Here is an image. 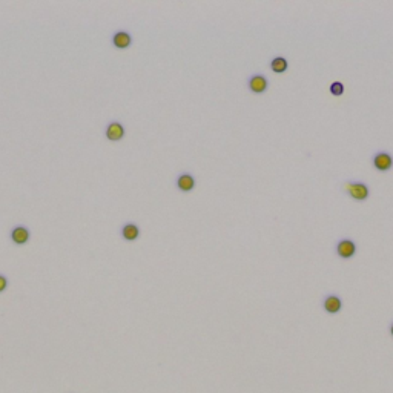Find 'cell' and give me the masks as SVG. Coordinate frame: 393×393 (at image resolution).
Returning a JSON list of instances; mask_svg holds the SVG:
<instances>
[{
  "instance_id": "10",
  "label": "cell",
  "mask_w": 393,
  "mask_h": 393,
  "mask_svg": "<svg viewBox=\"0 0 393 393\" xmlns=\"http://www.w3.org/2000/svg\"><path fill=\"white\" fill-rule=\"evenodd\" d=\"M120 235L124 241H135L138 240V236H140V228L137 226L135 223H124L121 229H120Z\"/></svg>"
},
{
  "instance_id": "13",
  "label": "cell",
  "mask_w": 393,
  "mask_h": 393,
  "mask_svg": "<svg viewBox=\"0 0 393 393\" xmlns=\"http://www.w3.org/2000/svg\"><path fill=\"white\" fill-rule=\"evenodd\" d=\"M8 284H9V279L5 274H0V293L5 292L8 289Z\"/></svg>"
},
{
  "instance_id": "2",
  "label": "cell",
  "mask_w": 393,
  "mask_h": 393,
  "mask_svg": "<svg viewBox=\"0 0 393 393\" xmlns=\"http://www.w3.org/2000/svg\"><path fill=\"white\" fill-rule=\"evenodd\" d=\"M356 243L350 238H341V240L335 244V254L341 260H350L356 255Z\"/></svg>"
},
{
  "instance_id": "4",
  "label": "cell",
  "mask_w": 393,
  "mask_h": 393,
  "mask_svg": "<svg viewBox=\"0 0 393 393\" xmlns=\"http://www.w3.org/2000/svg\"><path fill=\"white\" fill-rule=\"evenodd\" d=\"M247 89L252 92V94H264L266 91L269 89V80L266 76L260 74V73H255L252 74L249 79H247Z\"/></svg>"
},
{
  "instance_id": "12",
  "label": "cell",
  "mask_w": 393,
  "mask_h": 393,
  "mask_svg": "<svg viewBox=\"0 0 393 393\" xmlns=\"http://www.w3.org/2000/svg\"><path fill=\"white\" fill-rule=\"evenodd\" d=\"M346 88H344V83L343 81H332L330 83V86H329V92L333 95V97H341L344 94Z\"/></svg>"
},
{
  "instance_id": "5",
  "label": "cell",
  "mask_w": 393,
  "mask_h": 393,
  "mask_svg": "<svg viewBox=\"0 0 393 393\" xmlns=\"http://www.w3.org/2000/svg\"><path fill=\"white\" fill-rule=\"evenodd\" d=\"M126 135V129L124 124L118 120H112L106 124L105 128V137L109 140V142H120Z\"/></svg>"
},
{
  "instance_id": "7",
  "label": "cell",
  "mask_w": 393,
  "mask_h": 393,
  "mask_svg": "<svg viewBox=\"0 0 393 393\" xmlns=\"http://www.w3.org/2000/svg\"><path fill=\"white\" fill-rule=\"evenodd\" d=\"M322 309L330 314V315H335V314H340L341 309H343V300L338 297V295L335 293H329L326 295L324 298H322Z\"/></svg>"
},
{
  "instance_id": "1",
  "label": "cell",
  "mask_w": 393,
  "mask_h": 393,
  "mask_svg": "<svg viewBox=\"0 0 393 393\" xmlns=\"http://www.w3.org/2000/svg\"><path fill=\"white\" fill-rule=\"evenodd\" d=\"M343 191L355 201H366L370 196V188L364 181L347 180L343 183Z\"/></svg>"
},
{
  "instance_id": "11",
  "label": "cell",
  "mask_w": 393,
  "mask_h": 393,
  "mask_svg": "<svg viewBox=\"0 0 393 393\" xmlns=\"http://www.w3.org/2000/svg\"><path fill=\"white\" fill-rule=\"evenodd\" d=\"M271 69H272V73H275V74H284L289 69L287 59L283 57V55H276V57H274L271 60Z\"/></svg>"
},
{
  "instance_id": "14",
  "label": "cell",
  "mask_w": 393,
  "mask_h": 393,
  "mask_svg": "<svg viewBox=\"0 0 393 393\" xmlns=\"http://www.w3.org/2000/svg\"><path fill=\"white\" fill-rule=\"evenodd\" d=\"M390 333H392V336H393V322L390 324Z\"/></svg>"
},
{
  "instance_id": "8",
  "label": "cell",
  "mask_w": 393,
  "mask_h": 393,
  "mask_svg": "<svg viewBox=\"0 0 393 393\" xmlns=\"http://www.w3.org/2000/svg\"><path fill=\"white\" fill-rule=\"evenodd\" d=\"M111 43H112V46L117 48V49L129 48L132 45V34L128 33V31H123V30L116 31L111 37Z\"/></svg>"
},
{
  "instance_id": "6",
  "label": "cell",
  "mask_w": 393,
  "mask_h": 393,
  "mask_svg": "<svg viewBox=\"0 0 393 393\" xmlns=\"http://www.w3.org/2000/svg\"><path fill=\"white\" fill-rule=\"evenodd\" d=\"M30 238H31V231L26 226H23V224H17V226H14L9 232V240L17 246L26 244L30 241Z\"/></svg>"
},
{
  "instance_id": "3",
  "label": "cell",
  "mask_w": 393,
  "mask_h": 393,
  "mask_svg": "<svg viewBox=\"0 0 393 393\" xmlns=\"http://www.w3.org/2000/svg\"><path fill=\"white\" fill-rule=\"evenodd\" d=\"M372 166L378 172H389L393 167V156L386 151H378L372 157Z\"/></svg>"
},
{
  "instance_id": "9",
  "label": "cell",
  "mask_w": 393,
  "mask_h": 393,
  "mask_svg": "<svg viewBox=\"0 0 393 393\" xmlns=\"http://www.w3.org/2000/svg\"><path fill=\"white\" fill-rule=\"evenodd\" d=\"M195 185H196V181H195V177L189 172H181L177 180H175V186L180 192H191L195 189Z\"/></svg>"
}]
</instances>
